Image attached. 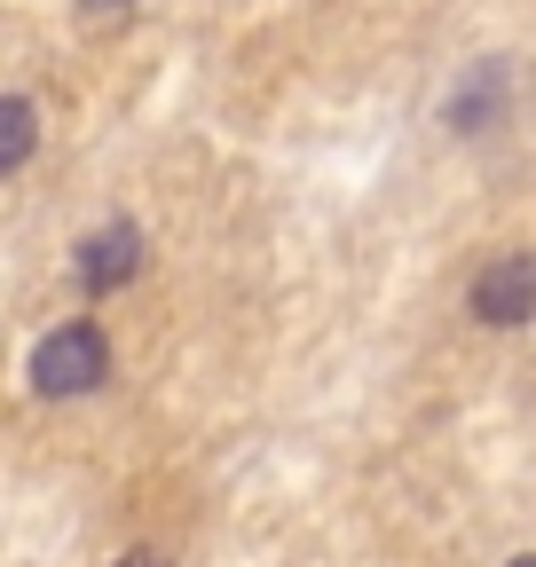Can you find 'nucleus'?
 <instances>
[{
	"label": "nucleus",
	"mask_w": 536,
	"mask_h": 567,
	"mask_svg": "<svg viewBox=\"0 0 536 567\" xmlns=\"http://www.w3.org/2000/svg\"><path fill=\"white\" fill-rule=\"evenodd\" d=\"M111 379V339L95 323H55L40 347H32V386L48 402H72V394H95Z\"/></svg>",
	"instance_id": "obj_1"
},
{
	"label": "nucleus",
	"mask_w": 536,
	"mask_h": 567,
	"mask_svg": "<svg viewBox=\"0 0 536 567\" xmlns=\"http://www.w3.org/2000/svg\"><path fill=\"white\" fill-rule=\"evenodd\" d=\"M465 308H474L489 331H520L536 323V252H497L482 276H474V292H465Z\"/></svg>",
	"instance_id": "obj_2"
},
{
	"label": "nucleus",
	"mask_w": 536,
	"mask_h": 567,
	"mask_svg": "<svg viewBox=\"0 0 536 567\" xmlns=\"http://www.w3.org/2000/svg\"><path fill=\"white\" fill-rule=\"evenodd\" d=\"M505 111H513V63H505V55H482V63L442 95V126H450V134H489V126H505Z\"/></svg>",
	"instance_id": "obj_3"
},
{
	"label": "nucleus",
	"mask_w": 536,
	"mask_h": 567,
	"mask_svg": "<svg viewBox=\"0 0 536 567\" xmlns=\"http://www.w3.org/2000/svg\"><path fill=\"white\" fill-rule=\"evenodd\" d=\"M143 268V229L134 221H103V229H87L80 237V252H72V276H80V292H118V284Z\"/></svg>",
	"instance_id": "obj_4"
},
{
	"label": "nucleus",
	"mask_w": 536,
	"mask_h": 567,
	"mask_svg": "<svg viewBox=\"0 0 536 567\" xmlns=\"http://www.w3.org/2000/svg\"><path fill=\"white\" fill-rule=\"evenodd\" d=\"M0 174H24L32 166V142H40V111H32V95H9L0 103Z\"/></svg>",
	"instance_id": "obj_5"
},
{
	"label": "nucleus",
	"mask_w": 536,
	"mask_h": 567,
	"mask_svg": "<svg viewBox=\"0 0 536 567\" xmlns=\"http://www.w3.org/2000/svg\"><path fill=\"white\" fill-rule=\"evenodd\" d=\"M126 9H134V0H80V17H87V24H118Z\"/></svg>",
	"instance_id": "obj_6"
},
{
	"label": "nucleus",
	"mask_w": 536,
	"mask_h": 567,
	"mask_svg": "<svg viewBox=\"0 0 536 567\" xmlns=\"http://www.w3.org/2000/svg\"><path fill=\"white\" fill-rule=\"evenodd\" d=\"M111 567H174V559H166V551H158V544H143V551H118V559H111Z\"/></svg>",
	"instance_id": "obj_7"
},
{
	"label": "nucleus",
	"mask_w": 536,
	"mask_h": 567,
	"mask_svg": "<svg viewBox=\"0 0 536 567\" xmlns=\"http://www.w3.org/2000/svg\"><path fill=\"white\" fill-rule=\"evenodd\" d=\"M505 567H536V551H520V559H505Z\"/></svg>",
	"instance_id": "obj_8"
}]
</instances>
